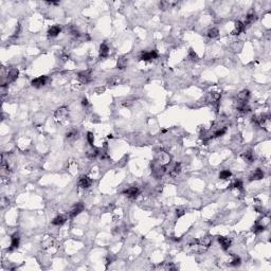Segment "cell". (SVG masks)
I'll return each instance as SVG.
<instances>
[{"instance_id": "6da1fadb", "label": "cell", "mask_w": 271, "mask_h": 271, "mask_svg": "<svg viewBox=\"0 0 271 271\" xmlns=\"http://www.w3.org/2000/svg\"><path fill=\"white\" fill-rule=\"evenodd\" d=\"M221 99V95L220 93L218 92H209L208 94L206 95L204 97V101L209 104H212V105H217L219 103Z\"/></svg>"}, {"instance_id": "7a4b0ae2", "label": "cell", "mask_w": 271, "mask_h": 271, "mask_svg": "<svg viewBox=\"0 0 271 271\" xmlns=\"http://www.w3.org/2000/svg\"><path fill=\"white\" fill-rule=\"evenodd\" d=\"M158 57V52L156 50H152V51H145V52L141 53V56H140V59L144 62H150L153 61V59H156Z\"/></svg>"}, {"instance_id": "3957f363", "label": "cell", "mask_w": 271, "mask_h": 271, "mask_svg": "<svg viewBox=\"0 0 271 271\" xmlns=\"http://www.w3.org/2000/svg\"><path fill=\"white\" fill-rule=\"evenodd\" d=\"M84 209H85V206H84V204L82 202L76 203L70 211H69V217H70V218H74V217H76L77 215H79L82 212H83Z\"/></svg>"}, {"instance_id": "277c9868", "label": "cell", "mask_w": 271, "mask_h": 271, "mask_svg": "<svg viewBox=\"0 0 271 271\" xmlns=\"http://www.w3.org/2000/svg\"><path fill=\"white\" fill-rule=\"evenodd\" d=\"M69 113H68V109L66 107H61V108H57L54 112V117L56 120L58 121H65L66 119L68 118Z\"/></svg>"}, {"instance_id": "5b68a950", "label": "cell", "mask_w": 271, "mask_h": 271, "mask_svg": "<svg viewBox=\"0 0 271 271\" xmlns=\"http://www.w3.org/2000/svg\"><path fill=\"white\" fill-rule=\"evenodd\" d=\"M47 82H48V76L43 75V76H38V77H36V79H32L31 85H32L33 87H35V88H40V87H44V86L46 85Z\"/></svg>"}, {"instance_id": "8992f818", "label": "cell", "mask_w": 271, "mask_h": 271, "mask_svg": "<svg viewBox=\"0 0 271 271\" xmlns=\"http://www.w3.org/2000/svg\"><path fill=\"white\" fill-rule=\"evenodd\" d=\"M157 161L159 162L160 165H166L167 163H170L171 161V157L170 155L167 154V153L165 152H160L158 153V155H157L156 157Z\"/></svg>"}, {"instance_id": "52a82bcc", "label": "cell", "mask_w": 271, "mask_h": 271, "mask_svg": "<svg viewBox=\"0 0 271 271\" xmlns=\"http://www.w3.org/2000/svg\"><path fill=\"white\" fill-rule=\"evenodd\" d=\"M123 194L129 199H136L138 197V195L140 194V191L137 186H132V188H129L124 191Z\"/></svg>"}, {"instance_id": "ba28073f", "label": "cell", "mask_w": 271, "mask_h": 271, "mask_svg": "<svg viewBox=\"0 0 271 271\" xmlns=\"http://www.w3.org/2000/svg\"><path fill=\"white\" fill-rule=\"evenodd\" d=\"M92 184V180L88 176H82L79 180V186L82 188H88Z\"/></svg>"}, {"instance_id": "9c48e42d", "label": "cell", "mask_w": 271, "mask_h": 271, "mask_svg": "<svg viewBox=\"0 0 271 271\" xmlns=\"http://www.w3.org/2000/svg\"><path fill=\"white\" fill-rule=\"evenodd\" d=\"M217 241H218V243L220 244V247L223 248V250H228V249L230 248V246H231V241L228 238V237H225V236H218Z\"/></svg>"}, {"instance_id": "30bf717a", "label": "cell", "mask_w": 271, "mask_h": 271, "mask_svg": "<svg viewBox=\"0 0 271 271\" xmlns=\"http://www.w3.org/2000/svg\"><path fill=\"white\" fill-rule=\"evenodd\" d=\"M264 176H265V174H264V172L261 170V168H257V170H255L254 172L251 174L250 178H249V180L250 181H253V180H261V179L264 178Z\"/></svg>"}, {"instance_id": "8fae6325", "label": "cell", "mask_w": 271, "mask_h": 271, "mask_svg": "<svg viewBox=\"0 0 271 271\" xmlns=\"http://www.w3.org/2000/svg\"><path fill=\"white\" fill-rule=\"evenodd\" d=\"M77 76H79V79L83 84H88L92 81V76H91L89 72H79Z\"/></svg>"}, {"instance_id": "7c38bea8", "label": "cell", "mask_w": 271, "mask_h": 271, "mask_svg": "<svg viewBox=\"0 0 271 271\" xmlns=\"http://www.w3.org/2000/svg\"><path fill=\"white\" fill-rule=\"evenodd\" d=\"M62 31V28L61 26H58V24H55V26H52L50 29L48 30V36L49 37H56L57 35L61 33Z\"/></svg>"}, {"instance_id": "4fadbf2b", "label": "cell", "mask_w": 271, "mask_h": 271, "mask_svg": "<svg viewBox=\"0 0 271 271\" xmlns=\"http://www.w3.org/2000/svg\"><path fill=\"white\" fill-rule=\"evenodd\" d=\"M18 75H19L18 69H16V68L11 69V70L8 72V81H9V83H12V82L16 81L17 77H18Z\"/></svg>"}, {"instance_id": "5bb4252c", "label": "cell", "mask_w": 271, "mask_h": 271, "mask_svg": "<svg viewBox=\"0 0 271 271\" xmlns=\"http://www.w3.org/2000/svg\"><path fill=\"white\" fill-rule=\"evenodd\" d=\"M236 109L241 112H249L250 111V107H249L247 102H241L237 101L236 103Z\"/></svg>"}, {"instance_id": "9a60e30c", "label": "cell", "mask_w": 271, "mask_h": 271, "mask_svg": "<svg viewBox=\"0 0 271 271\" xmlns=\"http://www.w3.org/2000/svg\"><path fill=\"white\" fill-rule=\"evenodd\" d=\"M245 28H246V26L244 24V23H241V21H236V23H235V29H234V31L232 32V34L233 35L241 34V32H244V31H245Z\"/></svg>"}, {"instance_id": "2e32d148", "label": "cell", "mask_w": 271, "mask_h": 271, "mask_svg": "<svg viewBox=\"0 0 271 271\" xmlns=\"http://www.w3.org/2000/svg\"><path fill=\"white\" fill-rule=\"evenodd\" d=\"M19 243H20V237H19L18 234H14L12 237H11V247L10 250H13V249L18 248Z\"/></svg>"}, {"instance_id": "e0dca14e", "label": "cell", "mask_w": 271, "mask_h": 271, "mask_svg": "<svg viewBox=\"0 0 271 271\" xmlns=\"http://www.w3.org/2000/svg\"><path fill=\"white\" fill-rule=\"evenodd\" d=\"M249 97H250V91L249 90H243L237 94V101H241V102H247Z\"/></svg>"}, {"instance_id": "ac0fdd59", "label": "cell", "mask_w": 271, "mask_h": 271, "mask_svg": "<svg viewBox=\"0 0 271 271\" xmlns=\"http://www.w3.org/2000/svg\"><path fill=\"white\" fill-rule=\"evenodd\" d=\"M181 172V164L180 163H176L173 168L170 171V176L171 177H177Z\"/></svg>"}, {"instance_id": "d6986e66", "label": "cell", "mask_w": 271, "mask_h": 271, "mask_svg": "<svg viewBox=\"0 0 271 271\" xmlns=\"http://www.w3.org/2000/svg\"><path fill=\"white\" fill-rule=\"evenodd\" d=\"M108 53H109V48L106 44H102L100 46V57L104 58V57L108 56Z\"/></svg>"}, {"instance_id": "ffe728a7", "label": "cell", "mask_w": 271, "mask_h": 271, "mask_svg": "<svg viewBox=\"0 0 271 271\" xmlns=\"http://www.w3.org/2000/svg\"><path fill=\"white\" fill-rule=\"evenodd\" d=\"M66 220H67V218H66L64 215H58V216H56L52 220V225H54V226H62V225H64V223H66Z\"/></svg>"}, {"instance_id": "44dd1931", "label": "cell", "mask_w": 271, "mask_h": 271, "mask_svg": "<svg viewBox=\"0 0 271 271\" xmlns=\"http://www.w3.org/2000/svg\"><path fill=\"white\" fill-rule=\"evenodd\" d=\"M199 243H200L201 245L203 246V248L206 250V249L211 246V244H212V238H211L210 236H204L202 238L199 239Z\"/></svg>"}, {"instance_id": "7402d4cb", "label": "cell", "mask_w": 271, "mask_h": 271, "mask_svg": "<svg viewBox=\"0 0 271 271\" xmlns=\"http://www.w3.org/2000/svg\"><path fill=\"white\" fill-rule=\"evenodd\" d=\"M127 63H128V59L126 58V57H121V58H119L118 59V63H117L118 69H120V70L125 69L126 66H127Z\"/></svg>"}, {"instance_id": "603a6c76", "label": "cell", "mask_w": 271, "mask_h": 271, "mask_svg": "<svg viewBox=\"0 0 271 271\" xmlns=\"http://www.w3.org/2000/svg\"><path fill=\"white\" fill-rule=\"evenodd\" d=\"M231 176H232V173H231L229 170H223V171H221V172L219 173V178L223 179V180L229 179Z\"/></svg>"}, {"instance_id": "cb8c5ba5", "label": "cell", "mask_w": 271, "mask_h": 271, "mask_svg": "<svg viewBox=\"0 0 271 271\" xmlns=\"http://www.w3.org/2000/svg\"><path fill=\"white\" fill-rule=\"evenodd\" d=\"M226 132H227V127H226V126H223V127H220L219 129H217L216 132H214V135H213V138L223 137V136L225 135Z\"/></svg>"}, {"instance_id": "d4e9b609", "label": "cell", "mask_w": 271, "mask_h": 271, "mask_svg": "<svg viewBox=\"0 0 271 271\" xmlns=\"http://www.w3.org/2000/svg\"><path fill=\"white\" fill-rule=\"evenodd\" d=\"M218 35H219V31H218V29H216V28H212L208 32L209 38H216Z\"/></svg>"}, {"instance_id": "484cf974", "label": "cell", "mask_w": 271, "mask_h": 271, "mask_svg": "<svg viewBox=\"0 0 271 271\" xmlns=\"http://www.w3.org/2000/svg\"><path fill=\"white\" fill-rule=\"evenodd\" d=\"M255 20H256V16H255L254 14H249V15H247V17H246V21L244 23V24L247 26V24L254 23Z\"/></svg>"}, {"instance_id": "4316f807", "label": "cell", "mask_w": 271, "mask_h": 271, "mask_svg": "<svg viewBox=\"0 0 271 271\" xmlns=\"http://www.w3.org/2000/svg\"><path fill=\"white\" fill-rule=\"evenodd\" d=\"M100 154H101V153H100V150H97V148H92V150L88 152L87 155H88V157H89V158L92 159V158H97Z\"/></svg>"}, {"instance_id": "83f0119b", "label": "cell", "mask_w": 271, "mask_h": 271, "mask_svg": "<svg viewBox=\"0 0 271 271\" xmlns=\"http://www.w3.org/2000/svg\"><path fill=\"white\" fill-rule=\"evenodd\" d=\"M120 82H121V79H120V77L115 76V75H114V76H111L109 79H108V84H109V85H111V86H115V85H118V84H119Z\"/></svg>"}, {"instance_id": "f1b7e54d", "label": "cell", "mask_w": 271, "mask_h": 271, "mask_svg": "<svg viewBox=\"0 0 271 271\" xmlns=\"http://www.w3.org/2000/svg\"><path fill=\"white\" fill-rule=\"evenodd\" d=\"M244 157L247 160L248 162H253L254 161V156H253V153L251 150H247V152L244 154Z\"/></svg>"}, {"instance_id": "f546056e", "label": "cell", "mask_w": 271, "mask_h": 271, "mask_svg": "<svg viewBox=\"0 0 271 271\" xmlns=\"http://www.w3.org/2000/svg\"><path fill=\"white\" fill-rule=\"evenodd\" d=\"M265 230V227H264L263 225H259V223H256L254 227H253V232L255 233V234H257V233H261L263 232V231Z\"/></svg>"}, {"instance_id": "4dcf8cb0", "label": "cell", "mask_w": 271, "mask_h": 271, "mask_svg": "<svg viewBox=\"0 0 271 271\" xmlns=\"http://www.w3.org/2000/svg\"><path fill=\"white\" fill-rule=\"evenodd\" d=\"M175 3H170V2L167 1H162L160 2V8L163 9V10H165V9H170L172 5H174Z\"/></svg>"}, {"instance_id": "1f68e13d", "label": "cell", "mask_w": 271, "mask_h": 271, "mask_svg": "<svg viewBox=\"0 0 271 271\" xmlns=\"http://www.w3.org/2000/svg\"><path fill=\"white\" fill-rule=\"evenodd\" d=\"M188 58H190L191 61H197V59H198V56H197V54L192 50V49H191L190 52H188Z\"/></svg>"}, {"instance_id": "d6a6232c", "label": "cell", "mask_w": 271, "mask_h": 271, "mask_svg": "<svg viewBox=\"0 0 271 271\" xmlns=\"http://www.w3.org/2000/svg\"><path fill=\"white\" fill-rule=\"evenodd\" d=\"M76 135H77V132H75L74 129L69 130L67 134H66V138H67V139H73V138H75V136H76Z\"/></svg>"}, {"instance_id": "836d02e7", "label": "cell", "mask_w": 271, "mask_h": 271, "mask_svg": "<svg viewBox=\"0 0 271 271\" xmlns=\"http://www.w3.org/2000/svg\"><path fill=\"white\" fill-rule=\"evenodd\" d=\"M87 141L91 146H93V142H94V137H93L92 132H88L87 134Z\"/></svg>"}, {"instance_id": "e575fe53", "label": "cell", "mask_w": 271, "mask_h": 271, "mask_svg": "<svg viewBox=\"0 0 271 271\" xmlns=\"http://www.w3.org/2000/svg\"><path fill=\"white\" fill-rule=\"evenodd\" d=\"M233 188H237V190H241L243 188V182H241V180H236L234 182V183L232 184Z\"/></svg>"}, {"instance_id": "d590c367", "label": "cell", "mask_w": 271, "mask_h": 271, "mask_svg": "<svg viewBox=\"0 0 271 271\" xmlns=\"http://www.w3.org/2000/svg\"><path fill=\"white\" fill-rule=\"evenodd\" d=\"M241 259H239V257H235V259L231 262V265H232V266H239V265H241Z\"/></svg>"}, {"instance_id": "8d00e7d4", "label": "cell", "mask_w": 271, "mask_h": 271, "mask_svg": "<svg viewBox=\"0 0 271 271\" xmlns=\"http://www.w3.org/2000/svg\"><path fill=\"white\" fill-rule=\"evenodd\" d=\"M184 214H185V210H183V209H177L176 210V216L178 217V218L183 216Z\"/></svg>"}, {"instance_id": "74e56055", "label": "cell", "mask_w": 271, "mask_h": 271, "mask_svg": "<svg viewBox=\"0 0 271 271\" xmlns=\"http://www.w3.org/2000/svg\"><path fill=\"white\" fill-rule=\"evenodd\" d=\"M88 104H89V103H88V100L86 99V97H84V99L82 100V105H83V106H87Z\"/></svg>"}, {"instance_id": "f35d334b", "label": "cell", "mask_w": 271, "mask_h": 271, "mask_svg": "<svg viewBox=\"0 0 271 271\" xmlns=\"http://www.w3.org/2000/svg\"><path fill=\"white\" fill-rule=\"evenodd\" d=\"M104 90H105L104 88H99V89H97V92H103Z\"/></svg>"}]
</instances>
